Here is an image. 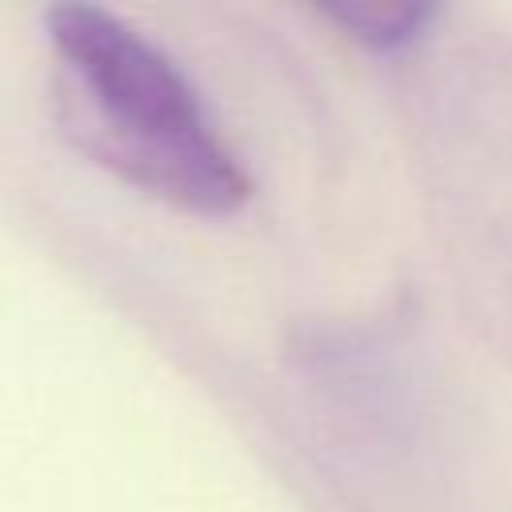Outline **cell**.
I'll return each mask as SVG.
<instances>
[{
  "label": "cell",
  "mask_w": 512,
  "mask_h": 512,
  "mask_svg": "<svg viewBox=\"0 0 512 512\" xmlns=\"http://www.w3.org/2000/svg\"><path fill=\"white\" fill-rule=\"evenodd\" d=\"M320 16H328L352 40H360L368 48H396V44H404L420 32V24L432 16V8L428 4H408V0H380V4L336 0V4H320Z\"/></svg>",
  "instance_id": "cell-2"
},
{
  "label": "cell",
  "mask_w": 512,
  "mask_h": 512,
  "mask_svg": "<svg viewBox=\"0 0 512 512\" xmlns=\"http://www.w3.org/2000/svg\"><path fill=\"white\" fill-rule=\"evenodd\" d=\"M60 120L104 168L176 208L224 216L248 200L240 160L212 132L184 72L100 4L48 8Z\"/></svg>",
  "instance_id": "cell-1"
}]
</instances>
